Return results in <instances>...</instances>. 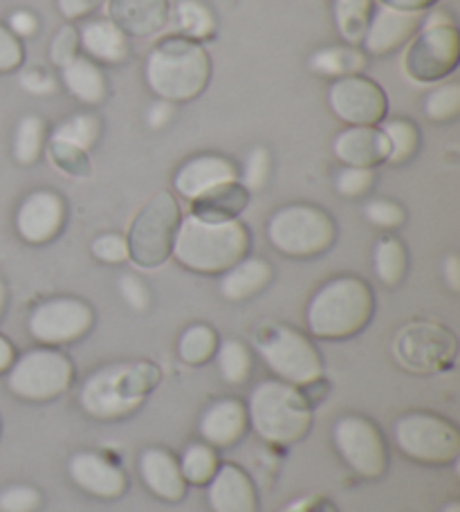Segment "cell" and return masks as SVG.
<instances>
[{
  "label": "cell",
  "instance_id": "obj_54",
  "mask_svg": "<svg viewBox=\"0 0 460 512\" xmlns=\"http://www.w3.org/2000/svg\"><path fill=\"white\" fill-rule=\"evenodd\" d=\"M443 277L454 292L460 290V259L456 254H449L443 261Z\"/></svg>",
  "mask_w": 460,
  "mask_h": 512
},
{
  "label": "cell",
  "instance_id": "obj_35",
  "mask_svg": "<svg viewBox=\"0 0 460 512\" xmlns=\"http://www.w3.org/2000/svg\"><path fill=\"white\" fill-rule=\"evenodd\" d=\"M99 135H101V122L99 117L92 113L72 115L68 120H63L54 126V131L50 133V137H54V140L68 142L86 153L97 144Z\"/></svg>",
  "mask_w": 460,
  "mask_h": 512
},
{
  "label": "cell",
  "instance_id": "obj_52",
  "mask_svg": "<svg viewBox=\"0 0 460 512\" xmlns=\"http://www.w3.org/2000/svg\"><path fill=\"white\" fill-rule=\"evenodd\" d=\"M281 512H337V506L330 504L326 497L310 495V497H301L297 501H292V504L285 506Z\"/></svg>",
  "mask_w": 460,
  "mask_h": 512
},
{
  "label": "cell",
  "instance_id": "obj_57",
  "mask_svg": "<svg viewBox=\"0 0 460 512\" xmlns=\"http://www.w3.org/2000/svg\"><path fill=\"white\" fill-rule=\"evenodd\" d=\"M5 304H7V288H5V283H3V279H0V315H3V310H5Z\"/></svg>",
  "mask_w": 460,
  "mask_h": 512
},
{
  "label": "cell",
  "instance_id": "obj_5",
  "mask_svg": "<svg viewBox=\"0 0 460 512\" xmlns=\"http://www.w3.org/2000/svg\"><path fill=\"white\" fill-rule=\"evenodd\" d=\"M247 418L263 441L292 445L308 434L312 411L297 387L281 380H263L252 391Z\"/></svg>",
  "mask_w": 460,
  "mask_h": 512
},
{
  "label": "cell",
  "instance_id": "obj_9",
  "mask_svg": "<svg viewBox=\"0 0 460 512\" xmlns=\"http://www.w3.org/2000/svg\"><path fill=\"white\" fill-rule=\"evenodd\" d=\"M180 225V207L169 191L155 194L133 221L128 250L142 268H158L171 256Z\"/></svg>",
  "mask_w": 460,
  "mask_h": 512
},
{
  "label": "cell",
  "instance_id": "obj_16",
  "mask_svg": "<svg viewBox=\"0 0 460 512\" xmlns=\"http://www.w3.org/2000/svg\"><path fill=\"white\" fill-rule=\"evenodd\" d=\"M66 223V203L50 189L32 191L16 212L18 236L30 245H43L57 239Z\"/></svg>",
  "mask_w": 460,
  "mask_h": 512
},
{
  "label": "cell",
  "instance_id": "obj_42",
  "mask_svg": "<svg viewBox=\"0 0 460 512\" xmlns=\"http://www.w3.org/2000/svg\"><path fill=\"white\" fill-rule=\"evenodd\" d=\"M375 182V171L366 167H344L337 173L335 189L344 198H360L368 194Z\"/></svg>",
  "mask_w": 460,
  "mask_h": 512
},
{
  "label": "cell",
  "instance_id": "obj_23",
  "mask_svg": "<svg viewBox=\"0 0 460 512\" xmlns=\"http://www.w3.org/2000/svg\"><path fill=\"white\" fill-rule=\"evenodd\" d=\"M79 48L95 63L117 66L131 54L128 36L110 18H90L79 30Z\"/></svg>",
  "mask_w": 460,
  "mask_h": 512
},
{
  "label": "cell",
  "instance_id": "obj_44",
  "mask_svg": "<svg viewBox=\"0 0 460 512\" xmlns=\"http://www.w3.org/2000/svg\"><path fill=\"white\" fill-rule=\"evenodd\" d=\"M364 216L368 223H373L375 227H382V230H395V227H400L404 223V218H407V214H404V209L398 203H393V200H384V198L366 203Z\"/></svg>",
  "mask_w": 460,
  "mask_h": 512
},
{
  "label": "cell",
  "instance_id": "obj_40",
  "mask_svg": "<svg viewBox=\"0 0 460 512\" xmlns=\"http://www.w3.org/2000/svg\"><path fill=\"white\" fill-rule=\"evenodd\" d=\"M48 153L52 162L57 164V167L63 173H70V176H88L90 173V162H88V153L77 149V146H72L68 142H61V140H54L50 137L48 140Z\"/></svg>",
  "mask_w": 460,
  "mask_h": 512
},
{
  "label": "cell",
  "instance_id": "obj_33",
  "mask_svg": "<svg viewBox=\"0 0 460 512\" xmlns=\"http://www.w3.org/2000/svg\"><path fill=\"white\" fill-rule=\"evenodd\" d=\"M45 137H48V126L39 115H25L16 126L14 133V158L18 164L30 167L41 158L45 151Z\"/></svg>",
  "mask_w": 460,
  "mask_h": 512
},
{
  "label": "cell",
  "instance_id": "obj_17",
  "mask_svg": "<svg viewBox=\"0 0 460 512\" xmlns=\"http://www.w3.org/2000/svg\"><path fill=\"white\" fill-rule=\"evenodd\" d=\"M422 21H425V14L422 12H402V9H393L386 5L377 7L362 39L366 54L384 57V54L400 50L404 43L418 34Z\"/></svg>",
  "mask_w": 460,
  "mask_h": 512
},
{
  "label": "cell",
  "instance_id": "obj_19",
  "mask_svg": "<svg viewBox=\"0 0 460 512\" xmlns=\"http://www.w3.org/2000/svg\"><path fill=\"white\" fill-rule=\"evenodd\" d=\"M236 180L238 169L232 160L223 158V155L205 153L196 155V158H189L182 164L176 178H173V187H176L178 194L187 200H196L198 196L207 194V191L214 187Z\"/></svg>",
  "mask_w": 460,
  "mask_h": 512
},
{
  "label": "cell",
  "instance_id": "obj_20",
  "mask_svg": "<svg viewBox=\"0 0 460 512\" xmlns=\"http://www.w3.org/2000/svg\"><path fill=\"white\" fill-rule=\"evenodd\" d=\"M333 151L339 162L346 167L373 169L377 164L389 160L391 146L382 128L375 126H348L335 135Z\"/></svg>",
  "mask_w": 460,
  "mask_h": 512
},
{
  "label": "cell",
  "instance_id": "obj_25",
  "mask_svg": "<svg viewBox=\"0 0 460 512\" xmlns=\"http://www.w3.org/2000/svg\"><path fill=\"white\" fill-rule=\"evenodd\" d=\"M140 474L146 488L164 501H180L187 492V481L180 472V463L162 447H149L142 452Z\"/></svg>",
  "mask_w": 460,
  "mask_h": 512
},
{
  "label": "cell",
  "instance_id": "obj_15",
  "mask_svg": "<svg viewBox=\"0 0 460 512\" xmlns=\"http://www.w3.org/2000/svg\"><path fill=\"white\" fill-rule=\"evenodd\" d=\"M456 340L438 324H411L395 342V355L411 371H438L454 358Z\"/></svg>",
  "mask_w": 460,
  "mask_h": 512
},
{
  "label": "cell",
  "instance_id": "obj_3",
  "mask_svg": "<svg viewBox=\"0 0 460 512\" xmlns=\"http://www.w3.org/2000/svg\"><path fill=\"white\" fill-rule=\"evenodd\" d=\"M375 310L373 290L360 277H337L312 295L306 322L321 340H346L362 333Z\"/></svg>",
  "mask_w": 460,
  "mask_h": 512
},
{
  "label": "cell",
  "instance_id": "obj_58",
  "mask_svg": "<svg viewBox=\"0 0 460 512\" xmlns=\"http://www.w3.org/2000/svg\"><path fill=\"white\" fill-rule=\"evenodd\" d=\"M443 512H460V504H456V501H452V504H447L443 508Z\"/></svg>",
  "mask_w": 460,
  "mask_h": 512
},
{
  "label": "cell",
  "instance_id": "obj_11",
  "mask_svg": "<svg viewBox=\"0 0 460 512\" xmlns=\"http://www.w3.org/2000/svg\"><path fill=\"white\" fill-rule=\"evenodd\" d=\"M395 443L409 459L427 465L452 463L460 454L458 429L434 414H407L395 425Z\"/></svg>",
  "mask_w": 460,
  "mask_h": 512
},
{
  "label": "cell",
  "instance_id": "obj_18",
  "mask_svg": "<svg viewBox=\"0 0 460 512\" xmlns=\"http://www.w3.org/2000/svg\"><path fill=\"white\" fill-rule=\"evenodd\" d=\"M68 472L70 479L92 497L117 499L126 490V474L122 468L95 452H79L72 456Z\"/></svg>",
  "mask_w": 460,
  "mask_h": 512
},
{
  "label": "cell",
  "instance_id": "obj_55",
  "mask_svg": "<svg viewBox=\"0 0 460 512\" xmlns=\"http://www.w3.org/2000/svg\"><path fill=\"white\" fill-rule=\"evenodd\" d=\"M438 0H382V5L402 9V12H425L427 7L436 5Z\"/></svg>",
  "mask_w": 460,
  "mask_h": 512
},
{
  "label": "cell",
  "instance_id": "obj_6",
  "mask_svg": "<svg viewBox=\"0 0 460 512\" xmlns=\"http://www.w3.org/2000/svg\"><path fill=\"white\" fill-rule=\"evenodd\" d=\"M460 59V34L452 16L434 9L404 54V70L418 84H434L454 72Z\"/></svg>",
  "mask_w": 460,
  "mask_h": 512
},
{
  "label": "cell",
  "instance_id": "obj_30",
  "mask_svg": "<svg viewBox=\"0 0 460 512\" xmlns=\"http://www.w3.org/2000/svg\"><path fill=\"white\" fill-rule=\"evenodd\" d=\"M178 34L191 41H205L216 32V16L202 0H178L173 7Z\"/></svg>",
  "mask_w": 460,
  "mask_h": 512
},
{
  "label": "cell",
  "instance_id": "obj_2",
  "mask_svg": "<svg viewBox=\"0 0 460 512\" xmlns=\"http://www.w3.org/2000/svg\"><path fill=\"white\" fill-rule=\"evenodd\" d=\"M146 84L164 102H191L211 79V59L198 41L180 34L164 36L146 59Z\"/></svg>",
  "mask_w": 460,
  "mask_h": 512
},
{
  "label": "cell",
  "instance_id": "obj_53",
  "mask_svg": "<svg viewBox=\"0 0 460 512\" xmlns=\"http://www.w3.org/2000/svg\"><path fill=\"white\" fill-rule=\"evenodd\" d=\"M173 113H176V108H173L171 102H164V99H160V102H155L151 106L149 111V126L151 128H164L169 122Z\"/></svg>",
  "mask_w": 460,
  "mask_h": 512
},
{
  "label": "cell",
  "instance_id": "obj_48",
  "mask_svg": "<svg viewBox=\"0 0 460 512\" xmlns=\"http://www.w3.org/2000/svg\"><path fill=\"white\" fill-rule=\"evenodd\" d=\"M23 57V45L18 41V36L9 32V27L0 25V72L21 68Z\"/></svg>",
  "mask_w": 460,
  "mask_h": 512
},
{
  "label": "cell",
  "instance_id": "obj_45",
  "mask_svg": "<svg viewBox=\"0 0 460 512\" xmlns=\"http://www.w3.org/2000/svg\"><path fill=\"white\" fill-rule=\"evenodd\" d=\"M79 54V30L75 25H61L50 43V59L59 70Z\"/></svg>",
  "mask_w": 460,
  "mask_h": 512
},
{
  "label": "cell",
  "instance_id": "obj_37",
  "mask_svg": "<svg viewBox=\"0 0 460 512\" xmlns=\"http://www.w3.org/2000/svg\"><path fill=\"white\" fill-rule=\"evenodd\" d=\"M382 133L386 135V140H389V146H391L389 160L386 162L391 164L409 162L420 149V131L411 120H389L386 124H382Z\"/></svg>",
  "mask_w": 460,
  "mask_h": 512
},
{
  "label": "cell",
  "instance_id": "obj_28",
  "mask_svg": "<svg viewBox=\"0 0 460 512\" xmlns=\"http://www.w3.org/2000/svg\"><path fill=\"white\" fill-rule=\"evenodd\" d=\"M247 200H250V191L241 185V180L225 182V185H218L207 194L191 200V214L202 218V221H232L243 212Z\"/></svg>",
  "mask_w": 460,
  "mask_h": 512
},
{
  "label": "cell",
  "instance_id": "obj_13",
  "mask_svg": "<svg viewBox=\"0 0 460 512\" xmlns=\"http://www.w3.org/2000/svg\"><path fill=\"white\" fill-rule=\"evenodd\" d=\"M333 441L348 468L364 479H377L386 472L389 454L384 438L371 420L362 416L339 418L333 429Z\"/></svg>",
  "mask_w": 460,
  "mask_h": 512
},
{
  "label": "cell",
  "instance_id": "obj_46",
  "mask_svg": "<svg viewBox=\"0 0 460 512\" xmlns=\"http://www.w3.org/2000/svg\"><path fill=\"white\" fill-rule=\"evenodd\" d=\"M39 506L41 495L32 486H12L0 492V512H34Z\"/></svg>",
  "mask_w": 460,
  "mask_h": 512
},
{
  "label": "cell",
  "instance_id": "obj_41",
  "mask_svg": "<svg viewBox=\"0 0 460 512\" xmlns=\"http://www.w3.org/2000/svg\"><path fill=\"white\" fill-rule=\"evenodd\" d=\"M270 169H272L270 151L265 149V146H254L250 155H247V160H245V171H243L241 185L247 191H261L265 185H268Z\"/></svg>",
  "mask_w": 460,
  "mask_h": 512
},
{
  "label": "cell",
  "instance_id": "obj_36",
  "mask_svg": "<svg viewBox=\"0 0 460 512\" xmlns=\"http://www.w3.org/2000/svg\"><path fill=\"white\" fill-rule=\"evenodd\" d=\"M218 470V456L207 443H193L182 454L180 472L191 486H205Z\"/></svg>",
  "mask_w": 460,
  "mask_h": 512
},
{
  "label": "cell",
  "instance_id": "obj_22",
  "mask_svg": "<svg viewBox=\"0 0 460 512\" xmlns=\"http://www.w3.org/2000/svg\"><path fill=\"white\" fill-rule=\"evenodd\" d=\"M209 508L214 512H256L259 497L252 479L238 465H223L209 481Z\"/></svg>",
  "mask_w": 460,
  "mask_h": 512
},
{
  "label": "cell",
  "instance_id": "obj_12",
  "mask_svg": "<svg viewBox=\"0 0 460 512\" xmlns=\"http://www.w3.org/2000/svg\"><path fill=\"white\" fill-rule=\"evenodd\" d=\"M95 324V313L88 301L77 297H54L36 306L27 328L36 342L63 346L81 340Z\"/></svg>",
  "mask_w": 460,
  "mask_h": 512
},
{
  "label": "cell",
  "instance_id": "obj_7",
  "mask_svg": "<svg viewBox=\"0 0 460 512\" xmlns=\"http://www.w3.org/2000/svg\"><path fill=\"white\" fill-rule=\"evenodd\" d=\"M268 239L292 259H310L333 248L337 239L335 221L328 212L315 205H288L281 207L268 223Z\"/></svg>",
  "mask_w": 460,
  "mask_h": 512
},
{
  "label": "cell",
  "instance_id": "obj_1",
  "mask_svg": "<svg viewBox=\"0 0 460 512\" xmlns=\"http://www.w3.org/2000/svg\"><path fill=\"white\" fill-rule=\"evenodd\" d=\"M250 243V230L238 218L202 221L191 214L180 221L171 254L191 272L220 274L245 259Z\"/></svg>",
  "mask_w": 460,
  "mask_h": 512
},
{
  "label": "cell",
  "instance_id": "obj_31",
  "mask_svg": "<svg viewBox=\"0 0 460 512\" xmlns=\"http://www.w3.org/2000/svg\"><path fill=\"white\" fill-rule=\"evenodd\" d=\"M373 265L375 274L384 286H398L407 274V250L404 245L393 239V236H384V239L377 241L375 252H373Z\"/></svg>",
  "mask_w": 460,
  "mask_h": 512
},
{
  "label": "cell",
  "instance_id": "obj_27",
  "mask_svg": "<svg viewBox=\"0 0 460 512\" xmlns=\"http://www.w3.org/2000/svg\"><path fill=\"white\" fill-rule=\"evenodd\" d=\"M61 81L68 88V93L86 106H97L108 95L104 72H101L99 63L88 59L86 54H77L61 68Z\"/></svg>",
  "mask_w": 460,
  "mask_h": 512
},
{
  "label": "cell",
  "instance_id": "obj_10",
  "mask_svg": "<svg viewBox=\"0 0 460 512\" xmlns=\"http://www.w3.org/2000/svg\"><path fill=\"white\" fill-rule=\"evenodd\" d=\"M72 378H75V369L66 355L52 349H34L14 360L9 367L7 387L23 400L45 402L66 393Z\"/></svg>",
  "mask_w": 460,
  "mask_h": 512
},
{
  "label": "cell",
  "instance_id": "obj_34",
  "mask_svg": "<svg viewBox=\"0 0 460 512\" xmlns=\"http://www.w3.org/2000/svg\"><path fill=\"white\" fill-rule=\"evenodd\" d=\"M218 351V337L216 331L207 324H193L180 335L178 342V355L182 362L198 367L214 358Z\"/></svg>",
  "mask_w": 460,
  "mask_h": 512
},
{
  "label": "cell",
  "instance_id": "obj_4",
  "mask_svg": "<svg viewBox=\"0 0 460 512\" xmlns=\"http://www.w3.org/2000/svg\"><path fill=\"white\" fill-rule=\"evenodd\" d=\"M160 380L158 367L149 362L113 364L90 376L81 389V407L99 420L133 414Z\"/></svg>",
  "mask_w": 460,
  "mask_h": 512
},
{
  "label": "cell",
  "instance_id": "obj_47",
  "mask_svg": "<svg viewBox=\"0 0 460 512\" xmlns=\"http://www.w3.org/2000/svg\"><path fill=\"white\" fill-rule=\"evenodd\" d=\"M119 295L124 297V301L137 313H146L151 308V292L146 288V283L135 277L131 272H124L119 277Z\"/></svg>",
  "mask_w": 460,
  "mask_h": 512
},
{
  "label": "cell",
  "instance_id": "obj_50",
  "mask_svg": "<svg viewBox=\"0 0 460 512\" xmlns=\"http://www.w3.org/2000/svg\"><path fill=\"white\" fill-rule=\"evenodd\" d=\"M9 32L14 36H34L39 32V18H36L32 12L18 9V12L9 16Z\"/></svg>",
  "mask_w": 460,
  "mask_h": 512
},
{
  "label": "cell",
  "instance_id": "obj_43",
  "mask_svg": "<svg viewBox=\"0 0 460 512\" xmlns=\"http://www.w3.org/2000/svg\"><path fill=\"white\" fill-rule=\"evenodd\" d=\"M90 250H92V256H95L97 261L108 263V265H117V263H124V261L131 259L128 241L124 239L122 234H115V232L97 236V239L92 241Z\"/></svg>",
  "mask_w": 460,
  "mask_h": 512
},
{
  "label": "cell",
  "instance_id": "obj_51",
  "mask_svg": "<svg viewBox=\"0 0 460 512\" xmlns=\"http://www.w3.org/2000/svg\"><path fill=\"white\" fill-rule=\"evenodd\" d=\"M101 3L104 0H57V7L63 16L75 21V18H84L95 12Z\"/></svg>",
  "mask_w": 460,
  "mask_h": 512
},
{
  "label": "cell",
  "instance_id": "obj_21",
  "mask_svg": "<svg viewBox=\"0 0 460 512\" xmlns=\"http://www.w3.org/2000/svg\"><path fill=\"white\" fill-rule=\"evenodd\" d=\"M108 16L133 39H149L169 23V0H108Z\"/></svg>",
  "mask_w": 460,
  "mask_h": 512
},
{
  "label": "cell",
  "instance_id": "obj_14",
  "mask_svg": "<svg viewBox=\"0 0 460 512\" xmlns=\"http://www.w3.org/2000/svg\"><path fill=\"white\" fill-rule=\"evenodd\" d=\"M328 106L339 120L351 126H375L384 122L389 111L380 84L362 75H351L335 79L328 88Z\"/></svg>",
  "mask_w": 460,
  "mask_h": 512
},
{
  "label": "cell",
  "instance_id": "obj_8",
  "mask_svg": "<svg viewBox=\"0 0 460 512\" xmlns=\"http://www.w3.org/2000/svg\"><path fill=\"white\" fill-rule=\"evenodd\" d=\"M256 349L274 376L292 387H306V384L317 382L324 371V364H321L312 342L290 326L272 324L261 328L256 337Z\"/></svg>",
  "mask_w": 460,
  "mask_h": 512
},
{
  "label": "cell",
  "instance_id": "obj_32",
  "mask_svg": "<svg viewBox=\"0 0 460 512\" xmlns=\"http://www.w3.org/2000/svg\"><path fill=\"white\" fill-rule=\"evenodd\" d=\"M373 0H335V23L348 43H362L366 27L371 23Z\"/></svg>",
  "mask_w": 460,
  "mask_h": 512
},
{
  "label": "cell",
  "instance_id": "obj_26",
  "mask_svg": "<svg viewBox=\"0 0 460 512\" xmlns=\"http://www.w3.org/2000/svg\"><path fill=\"white\" fill-rule=\"evenodd\" d=\"M272 281V265L259 259V256H250V259L238 261L227 272H223L220 279V295L227 301H245L261 290L270 286Z\"/></svg>",
  "mask_w": 460,
  "mask_h": 512
},
{
  "label": "cell",
  "instance_id": "obj_38",
  "mask_svg": "<svg viewBox=\"0 0 460 512\" xmlns=\"http://www.w3.org/2000/svg\"><path fill=\"white\" fill-rule=\"evenodd\" d=\"M218 369L227 384H243L250 380L252 355L250 349L238 340H227L218 346Z\"/></svg>",
  "mask_w": 460,
  "mask_h": 512
},
{
  "label": "cell",
  "instance_id": "obj_56",
  "mask_svg": "<svg viewBox=\"0 0 460 512\" xmlns=\"http://www.w3.org/2000/svg\"><path fill=\"white\" fill-rule=\"evenodd\" d=\"M14 364V346L9 344L3 335H0V373L9 371Z\"/></svg>",
  "mask_w": 460,
  "mask_h": 512
},
{
  "label": "cell",
  "instance_id": "obj_24",
  "mask_svg": "<svg viewBox=\"0 0 460 512\" xmlns=\"http://www.w3.org/2000/svg\"><path fill=\"white\" fill-rule=\"evenodd\" d=\"M247 423H250V418H247V407L241 400H218L202 416L200 434L207 445L232 447L247 432Z\"/></svg>",
  "mask_w": 460,
  "mask_h": 512
},
{
  "label": "cell",
  "instance_id": "obj_39",
  "mask_svg": "<svg viewBox=\"0 0 460 512\" xmlns=\"http://www.w3.org/2000/svg\"><path fill=\"white\" fill-rule=\"evenodd\" d=\"M422 111L429 122L447 124L458 117L460 113V86L458 84H443L434 90H429L422 104Z\"/></svg>",
  "mask_w": 460,
  "mask_h": 512
},
{
  "label": "cell",
  "instance_id": "obj_49",
  "mask_svg": "<svg viewBox=\"0 0 460 512\" xmlns=\"http://www.w3.org/2000/svg\"><path fill=\"white\" fill-rule=\"evenodd\" d=\"M21 86L27 90V93H34V95L57 93V79L43 68H30L21 72Z\"/></svg>",
  "mask_w": 460,
  "mask_h": 512
},
{
  "label": "cell",
  "instance_id": "obj_29",
  "mask_svg": "<svg viewBox=\"0 0 460 512\" xmlns=\"http://www.w3.org/2000/svg\"><path fill=\"white\" fill-rule=\"evenodd\" d=\"M308 63L315 75L342 79V77L357 75V72L366 68V54L355 48L333 45V48L317 50Z\"/></svg>",
  "mask_w": 460,
  "mask_h": 512
}]
</instances>
